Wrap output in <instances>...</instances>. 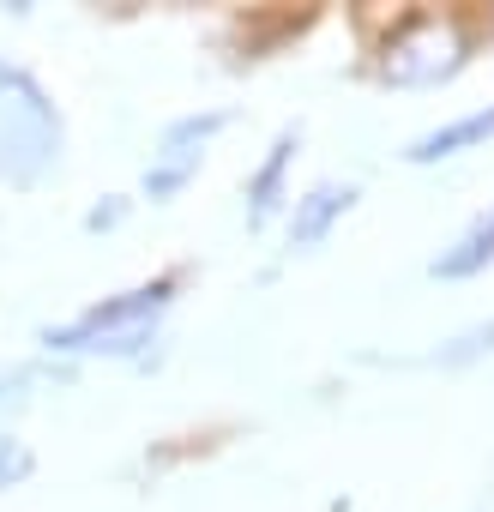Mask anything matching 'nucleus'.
Listing matches in <instances>:
<instances>
[{
  "mask_svg": "<svg viewBox=\"0 0 494 512\" xmlns=\"http://www.w3.org/2000/svg\"><path fill=\"white\" fill-rule=\"evenodd\" d=\"M482 49L476 13L458 7H404L368 37V79L386 91H440Z\"/></svg>",
  "mask_w": 494,
  "mask_h": 512,
  "instance_id": "f257e3e1",
  "label": "nucleus"
},
{
  "mask_svg": "<svg viewBox=\"0 0 494 512\" xmlns=\"http://www.w3.org/2000/svg\"><path fill=\"white\" fill-rule=\"evenodd\" d=\"M61 151H67V121L49 85L19 61H0V181L37 187L61 163Z\"/></svg>",
  "mask_w": 494,
  "mask_h": 512,
  "instance_id": "f03ea898",
  "label": "nucleus"
},
{
  "mask_svg": "<svg viewBox=\"0 0 494 512\" xmlns=\"http://www.w3.org/2000/svg\"><path fill=\"white\" fill-rule=\"evenodd\" d=\"M181 290H187V266H169V272H157V278H139V284H127V290H115V296L79 308L73 320L43 326V332H37V350H43L49 362H85L103 338L163 326V314L175 308Z\"/></svg>",
  "mask_w": 494,
  "mask_h": 512,
  "instance_id": "7ed1b4c3",
  "label": "nucleus"
},
{
  "mask_svg": "<svg viewBox=\"0 0 494 512\" xmlns=\"http://www.w3.org/2000/svg\"><path fill=\"white\" fill-rule=\"evenodd\" d=\"M229 121H235L229 109H193V115H175V121L157 133V145H151V163H145V181H139V193H145L151 205H169V199H181V193L199 181V169H205V151L217 145V133H223Z\"/></svg>",
  "mask_w": 494,
  "mask_h": 512,
  "instance_id": "20e7f679",
  "label": "nucleus"
},
{
  "mask_svg": "<svg viewBox=\"0 0 494 512\" xmlns=\"http://www.w3.org/2000/svg\"><path fill=\"white\" fill-rule=\"evenodd\" d=\"M296 157H302V127H278L266 157L247 169L241 181V199H247V229H272L284 211H290V175H296Z\"/></svg>",
  "mask_w": 494,
  "mask_h": 512,
  "instance_id": "39448f33",
  "label": "nucleus"
},
{
  "mask_svg": "<svg viewBox=\"0 0 494 512\" xmlns=\"http://www.w3.org/2000/svg\"><path fill=\"white\" fill-rule=\"evenodd\" d=\"M356 199H362L356 181H314L308 193H296L290 211H284V241H290V253L326 247V235L356 211Z\"/></svg>",
  "mask_w": 494,
  "mask_h": 512,
  "instance_id": "423d86ee",
  "label": "nucleus"
},
{
  "mask_svg": "<svg viewBox=\"0 0 494 512\" xmlns=\"http://www.w3.org/2000/svg\"><path fill=\"white\" fill-rule=\"evenodd\" d=\"M488 139H494V103L464 109V115H446L440 127L416 133V139L404 145V163H410V169H434V163H452V157H464V151H488Z\"/></svg>",
  "mask_w": 494,
  "mask_h": 512,
  "instance_id": "0eeeda50",
  "label": "nucleus"
},
{
  "mask_svg": "<svg viewBox=\"0 0 494 512\" xmlns=\"http://www.w3.org/2000/svg\"><path fill=\"white\" fill-rule=\"evenodd\" d=\"M488 266H494V199L428 260V278H434V284H470V278H482Z\"/></svg>",
  "mask_w": 494,
  "mask_h": 512,
  "instance_id": "6e6552de",
  "label": "nucleus"
},
{
  "mask_svg": "<svg viewBox=\"0 0 494 512\" xmlns=\"http://www.w3.org/2000/svg\"><path fill=\"white\" fill-rule=\"evenodd\" d=\"M494 356V320H476V326H464V332H452L446 344H434L428 356H416L422 368H440V374H464V368H476V362H488Z\"/></svg>",
  "mask_w": 494,
  "mask_h": 512,
  "instance_id": "1a4fd4ad",
  "label": "nucleus"
},
{
  "mask_svg": "<svg viewBox=\"0 0 494 512\" xmlns=\"http://www.w3.org/2000/svg\"><path fill=\"white\" fill-rule=\"evenodd\" d=\"M31 470H37V452L19 434H0V494L19 488V482H31Z\"/></svg>",
  "mask_w": 494,
  "mask_h": 512,
  "instance_id": "9d476101",
  "label": "nucleus"
},
{
  "mask_svg": "<svg viewBox=\"0 0 494 512\" xmlns=\"http://www.w3.org/2000/svg\"><path fill=\"white\" fill-rule=\"evenodd\" d=\"M127 217H133V199H127V193H103L79 223H85V235H109V229H121Z\"/></svg>",
  "mask_w": 494,
  "mask_h": 512,
  "instance_id": "9b49d317",
  "label": "nucleus"
},
{
  "mask_svg": "<svg viewBox=\"0 0 494 512\" xmlns=\"http://www.w3.org/2000/svg\"><path fill=\"white\" fill-rule=\"evenodd\" d=\"M49 368H7V362H0V404H25V392L43 380Z\"/></svg>",
  "mask_w": 494,
  "mask_h": 512,
  "instance_id": "f8f14e48",
  "label": "nucleus"
},
{
  "mask_svg": "<svg viewBox=\"0 0 494 512\" xmlns=\"http://www.w3.org/2000/svg\"><path fill=\"white\" fill-rule=\"evenodd\" d=\"M476 31H482V43H494V7H488V13H476Z\"/></svg>",
  "mask_w": 494,
  "mask_h": 512,
  "instance_id": "ddd939ff",
  "label": "nucleus"
}]
</instances>
